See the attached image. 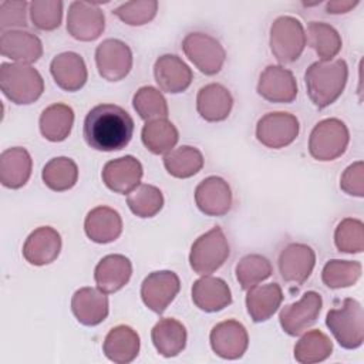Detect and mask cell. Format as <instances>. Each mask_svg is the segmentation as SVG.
Instances as JSON below:
<instances>
[{
    "mask_svg": "<svg viewBox=\"0 0 364 364\" xmlns=\"http://www.w3.org/2000/svg\"><path fill=\"white\" fill-rule=\"evenodd\" d=\"M82 134L92 149L102 152L119 151L132 138L134 119L119 105L100 104L88 111Z\"/></svg>",
    "mask_w": 364,
    "mask_h": 364,
    "instance_id": "1",
    "label": "cell"
},
{
    "mask_svg": "<svg viewBox=\"0 0 364 364\" xmlns=\"http://www.w3.org/2000/svg\"><path fill=\"white\" fill-rule=\"evenodd\" d=\"M348 67L343 58L334 61H316L304 74L306 90L310 101L318 108L331 105L344 91Z\"/></svg>",
    "mask_w": 364,
    "mask_h": 364,
    "instance_id": "2",
    "label": "cell"
},
{
    "mask_svg": "<svg viewBox=\"0 0 364 364\" xmlns=\"http://www.w3.org/2000/svg\"><path fill=\"white\" fill-rule=\"evenodd\" d=\"M0 88L14 104H31L44 91L41 74L30 64L3 63L0 65Z\"/></svg>",
    "mask_w": 364,
    "mask_h": 364,
    "instance_id": "3",
    "label": "cell"
},
{
    "mask_svg": "<svg viewBox=\"0 0 364 364\" xmlns=\"http://www.w3.org/2000/svg\"><path fill=\"white\" fill-rule=\"evenodd\" d=\"M326 326L343 348H358L364 341V311L361 303L355 299H344L340 307L328 310Z\"/></svg>",
    "mask_w": 364,
    "mask_h": 364,
    "instance_id": "4",
    "label": "cell"
},
{
    "mask_svg": "<svg viewBox=\"0 0 364 364\" xmlns=\"http://www.w3.org/2000/svg\"><path fill=\"white\" fill-rule=\"evenodd\" d=\"M230 249L220 226H215L200 235L191 247L189 264L198 274H212L229 257Z\"/></svg>",
    "mask_w": 364,
    "mask_h": 364,
    "instance_id": "5",
    "label": "cell"
},
{
    "mask_svg": "<svg viewBox=\"0 0 364 364\" xmlns=\"http://www.w3.org/2000/svg\"><path fill=\"white\" fill-rule=\"evenodd\" d=\"M306 46V31L299 18L280 16L273 21L270 27V50L279 63L296 61Z\"/></svg>",
    "mask_w": 364,
    "mask_h": 364,
    "instance_id": "6",
    "label": "cell"
},
{
    "mask_svg": "<svg viewBox=\"0 0 364 364\" xmlns=\"http://www.w3.org/2000/svg\"><path fill=\"white\" fill-rule=\"evenodd\" d=\"M350 142V132L338 118L320 121L309 138V152L317 161H334L341 156Z\"/></svg>",
    "mask_w": 364,
    "mask_h": 364,
    "instance_id": "7",
    "label": "cell"
},
{
    "mask_svg": "<svg viewBox=\"0 0 364 364\" xmlns=\"http://www.w3.org/2000/svg\"><path fill=\"white\" fill-rule=\"evenodd\" d=\"M182 50L189 61L206 75H213L223 67L226 53L222 44L205 33H189L182 40Z\"/></svg>",
    "mask_w": 364,
    "mask_h": 364,
    "instance_id": "8",
    "label": "cell"
},
{
    "mask_svg": "<svg viewBox=\"0 0 364 364\" xmlns=\"http://www.w3.org/2000/svg\"><path fill=\"white\" fill-rule=\"evenodd\" d=\"M299 119L290 112H267L256 125V138L260 144L272 149L290 145L299 135Z\"/></svg>",
    "mask_w": 364,
    "mask_h": 364,
    "instance_id": "9",
    "label": "cell"
},
{
    "mask_svg": "<svg viewBox=\"0 0 364 364\" xmlns=\"http://www.w3.org/2000/svg\"><path fill=\"white\" fill-rule=\"evenodd\" d=\"M181 282L172 270H158L149 273L141 284L144 304L156 314H162L179 293Z\"/></svg>",
    "mask_w": 364,
    "mask_h": 364,
    "instance_id": "10",
    "label": "cell"
},
{
    "mask_svg": "<svg viewBox=\"0 0 364 364\" xmlns=\"http://www.w3.org/2000/svg\"><path fill=\"white\" fill-rule=\"evenodd\" d=\"M323 300L317 291H306L300 300L284 306L279 314V321L289 336H300L311 327L321 310Z\"/></svg>",
    "mask_w": 364,
    "mask_h": 364,
    "instance_id": "11",
    "label": "cell"
},
{
    "mask_svg": "<svg viewBox=\"0 0 364 364\" xmlns=\"http://www.w3.org/2000/svg\"><path fill=\"white\" fill-rule=\"evenodd\" d=\"M95 63L102 78L121 81L132 68V53L124 41L107 38L95 50Z\"/></svg>",
    "mask_w": 364,
    "mask_h": 364,
    "instance_id": "12",
    "label": "cell"
},
{
    "mask_svg": "<svg viewBox=\"0 0 364 364\" xmlns=\"http://www.w3.org/2000/svg\"><path fill=\"white\" fill-rule=\"evenodd\" d=\"M104 13L97 3L73 1L67 14V31L80 41H92L105 27Z\"/></svg>",
    "mask_w": 364,
    "mask_h": 364,
    "instance_id": "13",
    "label": "cell"
},
{
    "mask_svg": "<svg viewBox=\"0 0 364 364\" xmlns=\"http://www.w3.org/2000/svg\"><path fill=\"white\" fill-rule=\"evenodd\" d=\"M257 94L266 101L290 104L297 97V82L293 73L282 65H267L260 74Z\"/></svg>",
    "mask_w": 364,
    "mask_h": 364,
    "instance_id": "14",
    "label": "cell"
},
{
    "mask_svg": "<svg viewBox=\"0 0 364 364\" xmlns=\"http://www.w3.org/2000/svg\"><path fill=\"white\" fill-rule=\"evenodd\" d=\"M249 346L245 326L236 320L218 323L210 331V347L216 355L226 360L240 358Z\"/></svg>",
    "mask_w": 364,
    "mask_h": 364,
    "instance_id": "15",
    "label": "cell"
},
{
    "mask_svg": "<svg viewBox=\"0 0 364 364\" xmlns=\"http://www.w3.org/2000/svg\"><path fill=\"white\" fill-rule=\"evenodd\" d=\"M316 264L314 250L304 243L287 245L279 256V270L289 283L303 284L311 274Z\"/></svg>",
    "mask_w": 364,
    "mask_h": 364,
    "instance_id": "16",
    "label": "cell"
},
{
    "mask_svg": "<svg viewBox=\"0 0 364 364\" xmlns=\"http://www.w3.org/2000/svg\"><path fill=\"white\" fill-rule=\"evenodd\" d=\"M142 175V165L132 155H125L107 162L101 173L105 186L122 195H128L134 191L141 183Z\"/></svg>",
    "mask_w": 364,
    "mask_h": 364,
    "instance_id": "17",
    "label": "cell"
},
{
    "mask_svg": "<svg viewBox=\"0 0 364 364\" xmlns=\"http://www.w3.org/2000/svg\"><path fill=\"white\" fill-rule=\"evenodd\" d=\"M195 202L202 213L208 216H223L232 206L230 186L219 176H209L196 186Z\"/></svg>",
    "mask_w": 364,
    "mask_h": 364,
    "instance_id": "18",
    "label": "cell"
},
{
    "mask_svg": "<svg viewBox=\"0 0 364 364\" xmlns=\"http://www.w3.org/2000/svg\"><path fill=\"white\" fill-rule=\"evenodd\" d=\"M61 250V236L51 226H40L33 230L23 246L24 259L34 266L54 262Z\"/></svg>",
    "mask_w": 364,
    "mask_h": 364,
    "instance_id": "19",
    "label": "cell"
},
{
    "mask_svg": "<svg viewBox=\"0 0 364 364\" xmlns=\"http://www.w3.org/2000/svg\"><path fill=\"white\" fill-rule=\"evenodd\" d=\"M154 77L161 91L178 94L183 92L191 85L193 74L189 65L178 55L164 54L155 61Z\"/></svg>",
    "mask_w": 364,
    "mask_h": 364,
    "instance_id": "20",
    "label": "cell"
},
{
    "mask_svg": "<svg viewBox=\"0 0 364 364\" xmlns=\"http://www.w3.org/2000/svg\"><path fill=\"white\" fill-rule=\"evenodd\" d=\"M192 301L206 313H215L232 303V293L223 279L205 274L192 286Z\"/></svg>",
    "mask_w": 364,
    "mask_h": 364,
    "instance_id": "21",
    "label": "cell"
},
{
    "mask_svg": "<svg viewBox=\"0 0 364 364\" xmlns=\"http://www.w3.org/2000/svg\"><path fill=\"white\" fill-rule=\"evenodd\" d=\"M71 310L75 318L84 326H97L108 316L107 293L98 287L78 289L71 299Z\"/></svg>",
    "mask_w": 364,
    "mask_h": 364,
    "instance_id": "22",
    "label": "cell"
},
{
    "mask_svg": "<svg viewBox=\"0 0 364 364\" xmlns=\"http://www.w3.org/2000/svg\"><path fill=\"white\" fill-rule=\"evenodd\" d=\"M0 53L3 57L11 58L16 63L31 64L43 55V44L37 36L28 31H3L0 37Z\"/></svg>",
    "mask_w": 364,
    "mask_h": 364,
    "instance_id": "23",
    "label": "cell"
},
{
    "mask_svg": "<svg viewBox=\"0 0 364 364\" xmlns=\"http://www.w3.org/2000/svg\"><path fill=\"white\" fill-rule=\"evenodd\" d=\"M55 84L64 91H78L87 82V67L81 55L73 51L55 55L50 64Z\"/></svg>",
    "mask_w": 364,
    "mask_h": 364,
    "instance_id": "24",
    "label": "cell"
},
{
    "mask_svg": "<svg viewBox=\"0 0 364 364\" xmlns=\"http://www.w3.org/2000/svg\"><path fill=\"white\" fill-rule=\"evenodd\" d=\"M132 274V264L124 255H108L102 257L94 270L97 287L109 294L122 289Z\"/></svg>",
    "mask_w": 364,
    "mask_h": 364,
    "instance_id": "25",
    "label": "cell"
},
{
    "mask_svg": "<svg viewBox=\"0 0 364 364\" xmlns=\"http://www.w3.org/2000/svg\"><path fill=\"white\" fill-rule=\"evenodd\" d=\"M84 230L90 240L95 243H109L122 233V219L112 208L97 206L88 212Z\"/></svg>",
    "mask_w": 364,
    "mask_h": 364,
    "instance_id": "26",
    "label": "cell"
},
{
    "mask_svg": "<svg viewBox=\"0 0 364 364\" xmlns=\"http://www.w3.org/2000/svg\"><path fill=\"white\" fill-rule=\"evenodd\" d=\"M233 98L222 84L212 82L202 87L196 97V109L208 122H219L229 117Z\"/></svg>",
    "mask_w": 364,
    "mask_h": 364,
    "instance_id": "27",
    "label": "cell"
},
{
    "mask_svg": "<svg viewBox=\"0 0 364 364\" xmlns=\"http://www.w3.org/2000/svg\"><path fill=\"white\" fill-rule=\"evenodd\" d=\"M33 161L30 154L21 146H13L0 155V182L10 189L24 186L31 175Z\"/></svg>",
    "mask_w": 364,
    "mask_h": 364,
    "instance_id": "28",
    "label": "cell"
},
{
    "mask_svg": "<svg viewBox=\"0 0 364 364\" xmlns=\"http://www.w3.org/2000/svg\"><path fill=\"white\" fill-rule=\"evenodd\" d=\"M102 351L112 363H131L136 358L139 351V336L129 326H117L105 336Z\"/></svg>",
    "mask_w": 364,
    "mask_h": 364,
    "instance_id": "29",
    "label": "cell"
},
{
    "mask_svg": "<svg viewBox=\"0 0 364 364\" xmlns=\"http://www.w3.org/2000/svg\"><path fill=\"white\" fill-rule=\"evenodd\" d=\"M246 291L247 314L255 323L269 320L283 301V291L277 283L257 284Z\"/></svg>",
    "mask_w": 364,
    "mask_h": 364,
    "instance_id": "30",
    "label": "cell"
},
{
    "mask_svg": "<svg viewBox=\"0 0 364 364\" xmlns=\"http://www.w3.org/2000/svg\"><path fill=\"white\" fill-rule=\"evenodd\" d=\"M186 328L185 326L172 317H164L152 327L151 338L156 351L166 357H176L186 346Z\"/></svg>",
    "mask_w": 364,
    "mask_h": 364,
    "instance_id": "31",
    "label": "cell"
},
{
    "mask_svg": "<svg viewBox=\"0 0 364 364\" xmlns=\"http://www.w3.org/2000/svg\"><path fill=\"white\" fill-rule=\"evenodd\" d=\"M74 111L65 104H53L40 115V132L51 142L64 141L73 128Z\"/></svg>",
    "mask_w": 364,
    "mask_h": 364,
    "instance_id": "32",
    "label": "cell"
},
{
    "mask_svg": "<svg viewBox=\"0 0 364 364\" xmlns=\"http://www.w3.org/2000/svg\"><path fill=\"white\" fill-rule=\"evenodd\" d=\"M141 138L148 151L155 155H166L175 148L179 134L171 121L161 118L148 121L142 128Z\"/></svg>",
    "mask_w": 364,
    "mask_h": 364,
    "instance_id": "33",
    "label": "cell"
},
{
    "mask_svg": "<svg viewBox=\"0 0 364 364\" xmlns=\"http://www.w3.org/2000/svg\"><path fill=\"white\" fill-rule=\"evenodd\" d=\"M306 41L316 51L320 61H331L343 46L338 31L323 21H311L307 26Z\"/></svg>",
    "mask_w": 364,
    "mask_h": 364,
    "instance_id": "34",
    "label": "cell"
},
{
    "mask_svg": "<svg viewBox=\"0 0 364 364\" xmlns=\"http://www.w3.org/2000/svg\"><path fill=\"white\" fill-rule=\"evenodd\" d=\"M164 166L169 175L175 178H191L196 175L203 166L202 152L189 145L173 148L164 156Z\"/></svg>",
    "mask_w": 364,
    "mask_h": 364,
    "instance_id": "35",
    "label": "cell"
},
{
    "mask_svg": "<svg viewBox=\"0 0 364 364\" xmlns=\"http://www.w3.org/2000/svg\"><path fill=\"white\" fill-rule=\"evenodd\" d=\"M331 340L320 330H310L296 343L294 358L301 364H313L327 360L331 355Z\"/></svg>",
    "mask_w": 364,
    "mask_h": 364,
    "instance_id": "36",
    "label": "cell"
},
{
    "mask_svg": "<svg viewBox=\"0 0 364 364\" xmlns=\"http://www.w3.org/2000/svg\"><path fill=\"white\" fill-rule=\"evenodd\" d=\"M41 178L51 191L64 192L77 183L78 168L71 158H53L44 165Z\"/></svg>",
    "mask_w": 364,
    "mask_h": 364,
    "instance_id": "37",
    "label": "cell"
},
{
    "mask_svg": "<svg viewBox=\"0 0 364 364\" xmlns=\"http://www.w3.org/2000/svg\"><path fill=\"white\" fill-rule=\"evenodd\" d=\"M127 203L131 212L139 218H152L164 206L162 192L148 183H139L127 196Z\"/></svg>",
    "mask_w": 364,
    "mask_h": 364,
    "instance_id": "38",
    "label": "cell"
},
{
    "mask_svg": "<svg viewBox=\"0 0 364 364\" xmlns=\"http://www.w3.org/2000/svg\"><path fill=\"white\" fill-rule=\"evenodd\" d=\"M236 279L243 290L257 286L272 274L270 262L257 253L243 256L236 264Z\"/></svg>",
    "mask_w": 364,
    "mask_h": 364,
    "instance_id": "39",
    "label": "cell"
},
{
    "mask_svg": "<svg viewBox=\"0 0 364 364\" xmlns=\"http://www.w3.org/2000/svg\"><path fill=\"white\" fill-rule=\"evenodd\" d=\"M361 263L354 260H328L321 272L323 283L330 289L353 286L361 276Z\"/></svg>",
    "mask_w": 364,
    "mask_h": 364,
    "instance_id": "40",
    "label": "cell"
},
{
    "mask_svg": "<svg viewBox=\"0 0 364 364\" xmlns=\"http://www.w3.org/2000/svg\"><path fill=\"white\" fill-rule=\"evenodd\" d=\"M132 105L136 114L146 122L168 117L166 100L159 90L149 85L141 87L135 92L132 98Z\"/></svg>",
    "mask_w": 364,
    "mask_h": 364,
    "instance_id": "41",
    "label": "cell"
},
{
    "mask_svg": "<svg viewBox=\"0 0 364 364\" xmlns=\"http://www.w3.org/2000/svg\"><path fill=\"white\" fill-rule=\"evenodd\" d=\"M334 243L340 252L361 253L364 249V225L354 218L343 219L334 232Z\"/></svg>",
    "mask_w": 364,
    "mask_h": 364,
    "instance_id": "42",
    "label": "cell"
},
{
    "mask_svg": "<svg viewBox=\"0 0 364 364\" xmlns=\"http://www.w3.org/2000/svg\"><path fill=\"white\" fill-rule=\"evenodd\" d=\"M30 18L40 30H54L61 24L63 3L55 0H36L30 3Z\"/></svg>",
    "mask_w": 364,
    "mask_h": 364,
    "instance_id": "43",
    "label": "cell"
},
{
    "mask_svg": "<svg viewBox=\"0 0 364 364\" xmlns=\"http://www.w3.org/2000/svg\"><path fill=\"white\" fill-rule=\"evenodd\" d=\"M158 10V1H128L117 7L112 14H115L121 21L129 26H142L149 23Z\"/></svg>",
    "mask_w": 364,
    "mask_h": 364,
    "instance_id": "44",
    "label": "cell"
},
{
    "mask_svg": "<svg viewBox=\"0 0 364 364\" xmlns=\"http://www.w3.org/2000/svg\"><path fill=\"white\" fill-rule=\"evenodd\" d=\"M340 188L351 196H364V162L357 161L346 168L340 178Z\"/></svg>",
    "mask_w": 364,
    "mask_h": 364,
    "instance_id": "45",
    "label": "cell"
},
{
    "mask_svg": "<svg viewBox=\"0 0 364 364\" xmlns=\"http://www.w3.org/2000/svg\"><path fill=\"white\" fill-rule=\"evenodd\" d=\"M30 6L26 1H3L0 4V27H26V9Z\"/></svg>",
    "mask_w": 364,
    "mask_h": 364,
    "instance_id": "46",
    "label": "cell"
},
{
    "mask_svg": "<svg viewBox=\"0 0 364 364\" xmlns=\"http://www.w3.org/2000/svg\"><path fill=\"white\" fill-rule=\"evenodd\" d=\"M358 4V1H328L327 3V13L331 14H341V13H347L351 9H354Z\"/></svg>",
    "mask_w": 364,
    "mask_h": 364,
    "instance_id": "47",
    "label": "cell"
}]
</instances>
